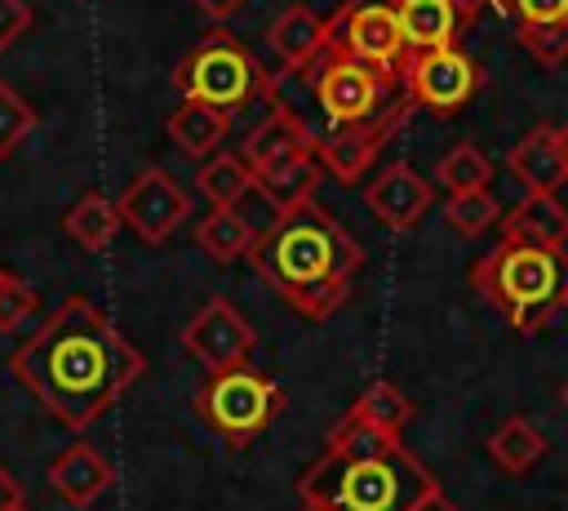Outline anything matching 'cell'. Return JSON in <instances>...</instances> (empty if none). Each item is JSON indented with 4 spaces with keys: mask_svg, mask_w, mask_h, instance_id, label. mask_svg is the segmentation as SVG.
<instances>
[{
    "mask_svg": "<svg viewBox=\"0 0 568 511\" xmlns=\"http://www.w3.org/2000/svg\"><path fill=\"white\" fill-rule=\"evenodd\" d=\"M142 351L111 324L102 307L89 298H67L53 307L31 338L9 355V373L53 413L62 427L84 435L124 391L142 378Z\"/></svg>",
    "mask_w": 568,
    "mask_h": 511,
    "instance_id": "obj_1",
    "label": "cell"
},
{
    "mask_svg": "<svg viewBox=\"0 0 568 511\" xmlns=\"http://www.w3.org/2000/svg\"><path fill=\"white\" fill-rule=\"evenodd\" d=\"M248 262L297 315L324 320L351 298V280L364 262L359 240L320 204L302 200L280 209L253 240Z\"/></svg>",
    "mask_w": 568,
    "mask_h": 511,
    "instance_id": "obj_2",
    "label": "cell"
},
{
    "mask_svg": "<svg viewBox=\"0 0 568 511\" xmlns=\"http://www.w3.org/2000/svg\"><path fill=\"white\" fill-rule=\"evenodd\" d=\"M435 489V475L399 435H382L351 413L297 475V498L324 511H413Z\"/></svg>",
    "mask_w": 568,
    "mask_h": 511,
    "instance_id": "obj_3",
    "label": "cell"
},
{
    "mask_svg": "<svg viewBox=\"0 0 568 511\" xmlns=\"http://www.w3.org/2000/svg\"><path fill=\"white\" fill-rule=\"evenodd\" d=\"M466 280L488 307H497L510 320L515 333H541L564 311L568 249L501 240L466 271Z\"/></svg>",
    "mask_w": 568,
    "mask_h": 511,
    "instance_id": "obj_4",
    "label": "cell"
},
{
    "mask_svg": "<svg viewBox=\"0 0 568 511\" xmlns=\"http://www.w3.org/2000/svg\"><path fill=\"white\" fill-rule=\"evenodd\" d=\"M311 142H315V133L306 129V120L293 107H284L280 98H271V111L244 138L240 156L253 169V191H262L275 213L293 209L302 200H315L324 169H320Z\"/></svg>",
    "mask_w": 568,
    "mask_h": 511,
    "instance_id": "obj_5",
    "label": "cell"
},
{
    "mask_svg": "<svg viewBox=\"0 0 568 511\" xmlns=\"http://www.w3.org/2000/svg\"><path fill=\"white\" fill-rule=\"evenodd\" d=\"M173 89L182 102H204L217 111H244L262 98H275L271 71L231 36V31H209L200 36L182 62L173 67Z\"/></svg>",
    "mask_w": 568,
    "mask_h": 511,
    "instance_id": "obj_6",
    "label": "cell"
},
{
    "mask_svg": "<svg viewBox=\"0 0 568 511\" xmlns=\"http://www.w3.org/2000/svg\"><path fill=\"white\" fill-rule=\"evenodd\" d=\"M195 413L231 444L244 449L253 444L280 413H284V391L275 378H266L253 364H235L222 373H209V382L195 391Z\"/></svg>",
    "mask_w": 568,
    "mask_h": 511,
    "instance_id": "obj_7",
    "label": "cell"
},
{
    "mask_svg": "<svg viewBox=\"0 0 568 511\" xmlns=\"http://www.w3.org/2000/svg\"><path fill=\"white\" fill-rule=\"evenodd\" d=\"M311 89H315V102H320L328 129H342V124H359V120L386 111L399 98L404 80L382 76V71H373V67H364V62H355L328 44V53L311 71Z\"/></svg>",
    "mask_w": 568,
    "mask_h": 511,
    "instance_id": "obj_8",
    "label": "cell"
},
{
    "mask_svg": "<svg viewBox=\"0 0 568 511\" xmlns=\"http://www.w3.org/2000/svg\"><path fill=\"white\" fill-rule=\"evenodd\" d=\"M328 44L382 76H395V80L404 76V62H408L395 0H346L328 18Z\"/></svg>",
    "mask_w": 568,
    "mask_h": 511,
    "instance_id": "obj_9",
    "label": "cell"
},
{
    "mask_svg": "<svg viewBox=\"0 0 568 511\" xmlns=\"http://www.w3.org/2000/svg\"><path fill=\"white\" fill-rule=\"evenodd\" d=\"M413 107H417L413 93L399 89V98H395L386 111H377V116H368V120H359V124H342V129L320 133V138L311 142L320 169L333 173L337 182H359V178L373 169V160L382 156V147L399 133V124L408 120Z\"/></svg>",
    "mask_w": 568,
    "mask_h": 511,
    "instance_id": "obj_10",
    "label": "cell"
},
{
    "mask_svg": "<svg viewBox=\"0 0 568 511\" xmlns=\"http://www.w3.org/2000/svg\"><path fill=\"white\" fill-rule=\"evenodd\" d=\"M182 351L204 369V373H222L235 364H248L253 347H257V329L244 320V311L226 298H209L178 333Z\"/></svg>",
    "mask_w": 568,
    "mask_h": 511,
    "instance_id": "obj_11",
    "label": "cell"
},
{
    "mask_svg": "<svg viewBox=\"0 0 568 511\" xmlns=\"http://www.w3.org/2000/svg\"><path fill=\"white\" fill-rule=\"evenodd\" d=\"M404 89L413 93L417 107H430L439 116L466 107L479 89H484V71L479 62L466 53V49H422V53H408L404 62Z\"/></svg>",
    "mask_w": 568,
    "mask_h": 511,
    "instance_id": "obj_12",
    "label": "cell"
},
{
    "mask_svg": "<svg viewBox=\"0 0 568 511\" xmlns=\"http://www.w3.org/2000/svg\"><path fill=\"white\" fill-rule=\"evenodd\" d=\"M115 209H120V222H124L129 231H138L146 244H164V240L191 218V196L173 182L169 169L146 164V169H138L133 182L120 191Z\"/></svg>",
    "mask_w": 568,
    "mask_h": 511,
    "instance_id": "obj_13",
    "label": "cell"
},
{
    "mask_svg": "<svg viewBox=\"0 0 568 511\" xmlns=\"http://www.w3.org/2000/svg\"><path fill=\"white\" fill-rule=\"evenodd\" d=\"M435 187L404 160L386 164L368 187H364V209L386 227V231H408L422 222V213L430 209Z\"/></svg>",
    "mask_w": 568,
    "mask_h": 511,
    "instance_id": "obj_14",
    "label": "cell"
},
{
    "mask_svg": "<svg viewBox=\"0 0 568 511\" xmlns=\"http://www.w3.org/2000/svg\"><path fill=\"white\" fill-rule=\"evenodd\" d=\"M475 4L466 0H395V18L404 31L408 53L422 49H453L462 31L475 22Z\"/></svg>",
    "mask_w": 568,
    "mask_h": 511,
    "instance_id": "obj_15",
    "label": "cell"
},
{
    "mask_svg": "<svg viewBox=\"0 0 568 511\" xmlns=\"http://www.w3.org/2000/svg\"><path fill=\"white\" fill-rule=\"evenodd\" d=\"M266 49L280 58L284 71L306 76L315 62L328 53V18H320L311 4H288L271 27H266Z\"/></svg>",
    "mask_w": 568,
    "mask_h": 511,
    "instance_id": "obj_16",
    "label": "cell"
},
{
    "mask_svg": "<svg viewBox=\"0 0 568 511\" xmlns=\"http://www.w3.org/2000/svg\"><path fill=\"white\" fill-rule=\"evenodd\" d=\"M506 169L515 173V182L528 196H559V187H568V160H564V142L555 124H532L515 151L506 156Z\"/></svg>",
    "mask_w": 568,
    "mask_h": 511,
    "instance_id": "obj_17",
    "label": "cell"
},
{
    "mask_svg": "<svg viewBox=\"0 0 568 511\" xmlns=\"http://www.w3.org/2000/svg\"><path fill=\"white\" fill-rule=\"evenodd\" d=\"M44 480H49V489H53L67 507L84 511V507H93V502L111 489L115 471H111V462H106L89 440H75V444H67V449L49 462Z\"/></svg>",
    "mask_w": 568,
    "mask_h": 511,
    "instance_id": "obj_18",
    "label": "cell"
},
{
    "mask_svg": "<svg viewBox=\"0 0 568 511\" xmlns=\"http://www.w3.org/2000/svg\"><path fill=\"white\" fill-rule=\"evenodd\" d=\"M501 240L541 244V249H568V209L559 196H524L515 209L501 213Z\"/></svg>",
    "mask_w": 568,
    "mask_h": 511,
    "instance_id": "obj_19",
    "label": "cell"
},
{
    "mask_svg": "<svg viewBox=\"0 0 568 511\" xmlns=\"http://www.w3.org/2000/svg\"><path fill=\"white\" fill-rule=\"evenodd\" d=\"M546 449H550L546 431H541L532 418H524V413H510V418L488 435V458H493L506 475H528V471L546 458Z\"/></svg>",
    "mask_w": 568,
    "mask_h": 511,
    "instance_id": "obj_20",
    "label": "cell"
},
{
    "mask_svg": "<svg viewBox=\"0 0 568 511\" xmlns=\"http://www.w3.org/2000/svg\"><path fill=\"white\" fill-rule=\"evenodd\" d=\"M226 124H231V116L217 111V107L178 102V111L169 116V138L178 142V151H182L186 160H209V156L222 147Z\"/></svg>",
    "mask_w": 568,
    "mask_h": 511,
    "instance_id": "obj_21",
    "label": "cell"
},
{
    "mask_svg": "<svg viewBox=\"0 0 568 511\" xmlns=\"http://www.w3.org/2000/svg\"><path fill=\"white\" fill-rule=\"evenodd\" d=\"M257 240V227L240 213V209H209L200 222H195V244L204 249V258H213L217 267H231L240 258H248Z\"/></svg>",
    "mask_w": 568,
    "mask_h": 511,
    "instance_id": "obj_22",
    "label": "cell"
},
{
    "mask_svg": "<svg viewBox=\"0 0 568 511\" xmlns=\"http://www.w3.org/2000/svg\"><path fill=\"white\" fill-rule=\"evenodd\" d=\"M195 191H200L213 209H240V200L253 191V169L244 164L240 151H217V156L200 160V169H195Z\"/></svg>",
    "mask_w": 568,
    "mask_h": 511,
    "instance_id": "obj_23",
    "label": "cell"
},
{
    "mask_svg": "<svg viewBox=\"0 0 568 511\" xmlns=\"http://www.w3.org/2000/svg\"><path fill=\"white\" fill-rule=\"evenodd\" d=\"M62 227H67V236H71L80 249L102 253V249L115 240V231H120L124 222H120V209H115L111 196H102V191H84V196L62 213Z\"/></svg>",
    "mask_w": 568,
    "mask_h": 511,
    "instance_id": "obj_24",
    "label": "cell"
},
{
    "mask_svg": "<svg viewBox=\"0 0 568 511\" xmlns=\"http://www.w3.org/2000/svg\"><path fill=\"white\" fill-rule=\"evenodd\" d=\"M346 413H351V418H359L364 427L382 431V435H404V431H408V422H413V400H408L395 382L377 378V382H368V387L355 395V404H351Z\"/></svg>",
    "mask_w": 568,
    "mask_h": 511,
    "instance_id": "obj_25",
    "label": "cell"
},
{
    "mask_svg": "<svg viewBox=\"0 0 568 511\" xmlns=\"http://www.w3.org/2000/svg\"><path fill=\"white\" fill-rule=\"evenodd\" d=\"M435 182H439L448 196L479 191V187L493 182V160H488L484 147H475V142H457V147H448V151L439 156V164H435Z\"/></svg>",
    "mask_w": 568,
    "mask_h": 511,
    "instance_id": "obj_26",
    "label": "cell"
},
{
    "mask_svg": "<svg viewBox=\"0 0 568 511\" xmlns=\"http://www.w3.org/2000/svg\"><path fill=\"white\" fill-rule=\"evenodd\" d=\"M444 218H448V227H453L462 240H479L484 231H493V227L501 222V204H497V196H493L488 187H479V191L448 196Z\"/></svg>",
    "mask_w": 568,
    "mask_h": 511,
    "instance_id": "obj_27",
    "label": "cell"
},
{
    "mask_svg": "<svg viewBox=\"0 0 568 511\" xmlns=\"http://www.w3.org/2000/svg\"><path fill=\"white\" fill-rule=\"evenodd\" d=\"M36 124H40L36 107H31L13 84L0 80V160H9V156L36 133Z\"/></svg>",
    "mask_w": 568,
    "mask_h": 511,
    "instance_id": "obj_28",
    "label": "cell"
},
{
    "mask_svg": "<svg viewBox=\"0 0 568 511\" xmlns=\"http://www.w3.org/2000/svg\"><path fill=\"white\" fill-rule=\"evenodd\" d=\"M31 320H40V293L9 267H0V333H18Z\"/></svg>",
    "mask_w": 568,
    "mask_h": 511,
    "instance_id": "obj_29",
    "label": "cell"
},
{
    "mask_svg": "<svg viewBox=\"0 0 568 511\" xmlns=\"http://www.w3.org/2000/svg\"><path fill=\"white\" fill-rule=\"evenodd\" d=\"M519 31V44L532 53V62L541 67H564L568 62V22H555V27H515Z\"/></svg>",
    "mask_w": 568,
    "mask_h": 511,
    "instance_id": "obj_30",
    "label": "cell"
},
{
    "mask_svg": "<svg viewBox=\"0 0 568 511\" xmlns=\"http://www.w3.org/2000/svg\"><path fill=\"white\" fill-rule=\"evenodd\" d=\"M515 27H555L568 22V0H506Z\"/></svg>",
    "mask_w": 568,
    "mask_h": 511,
    "instance_id": "obj_31",
    "label": "cell"
},
{
    "mask_svg": "<svg viewBox=\"0 0 568 511\" xmlns=\"http://www.w3.org/2000/svg\"><path fill=\"white\" fill-rule=\"evenodd\" d=\"M31 31V4L27 0H0V53H9Z\"/></svg>",
    "mask_w": 568,
    "mask_h": 511,
    "instance_id": "obj_32",
    "label": "cell"
},
{
    "mask_svg": "<svg viewBox=\"0 0 568 511\" xmlns=\"http://www.w3.org/2000/svg\"><path fill=\"white\" fill-rule=\"evenodd\" d=\"M0 511H27V493L4 462H0Z\"/></svg>",
    "mask_w": 568,
    "mask_h": 511,
    "instance_id": "obj_33",
    "label": "cell"
},
{
    "mask_svg": "<svg viewBox=\"0 0 568 511\" xmlns=\"http://www.w3.org/2000/svg\"><path fill=\"white\" fill-rule=\"evenodd\" d=\"M413 511H462V507H457V502H453L444 489H435V493H426V498H422Z\"/></svg>",
    "mask_w": 568,
    "mask_h": 511,
    "instance_id": "obj_34",
    "label": "cell"
},
{
    "mask_svg": "<svg viewBox=\"0 0 568 511\" xmlns=\"http://www.w3.org/2000/svg\"><path fill=\"white\" fill-rule=\"evenodd\" d=\"M195 4H200L209 18H231L235 9H244V0H195Z\"/></svg>",
    "mask_w": 568,
    "mask_h": 511,
    "instance_id": "obj_35",
    "label": "cell"
},
{
    "mask_svg": "<svg viewBox=\"0 0 568 511\" xmlns=\"http://www.w3.org/2000/svg\"><path fill=\"white\" fill-rule=\"evenodd\" d=\"M466 4H475V9H479V4H488L493 13H501V18H510V9H506V0H466Z\"/></svg>",
    "mask_w": 568,
    "mask_h": 511,
    "instance_id": "obj_36",
    "label": "cell"
},
{
    "mask_svg": "<svg viewBox=\"0 0 568 511\" xmlns=\"http://www.w3.org/2000/svg\"><path fill=\"white\" fill-rule=\"evenodd\" d=\"M559 142H564V160H568V124L559 129Z\"/></svg>",
    "mask_w": 568,
    "mask_h": 511,
    "instance_id": "obj_37",
    "label": "cell"
},
{
    "mask_svg": "<svg viewBox=\"0 0 568 511\" xmlns=\"http://www.w3.org/2000/svg\"><path fill=\"white\" fill-rule=\"evenodd\" d=\"M559 404H564V409H568V382H564V391H559Z\"/></svg>",
    "mask_w": 568,
    "mask_h": 511,
    "instance_id": "obj_38",
    "label": "cell"
},
{
    "mask_svg": "<svg viewBox=\"0 0 568 511\" xmlns=\"http://www.w3.org/2000/svg\"><path fill=\"white\" fill-rule=\"evenodd\" d=\"M297 511H324V507H315V502H302V507H297Z\"/></svg>",
    "mask_w": 568,
    "mask_h": 511,
    "instance_id": "obj_39",
    "label": "cell"
},
{
    "mask_svg": "<svg viewBox=\"0 0 568 511\" xmlns=\"http://www.w3.org/2000/svg\"><path fill=\"white\" fill-rule=\"evenodd\" d=\"M564 311H568V284H564Z\"/></svg>",
    "mask_w": 568,
    "mask_h": 511,
    "instance_id": "obj_40",
    "label": "cell"
}]
</instances>
